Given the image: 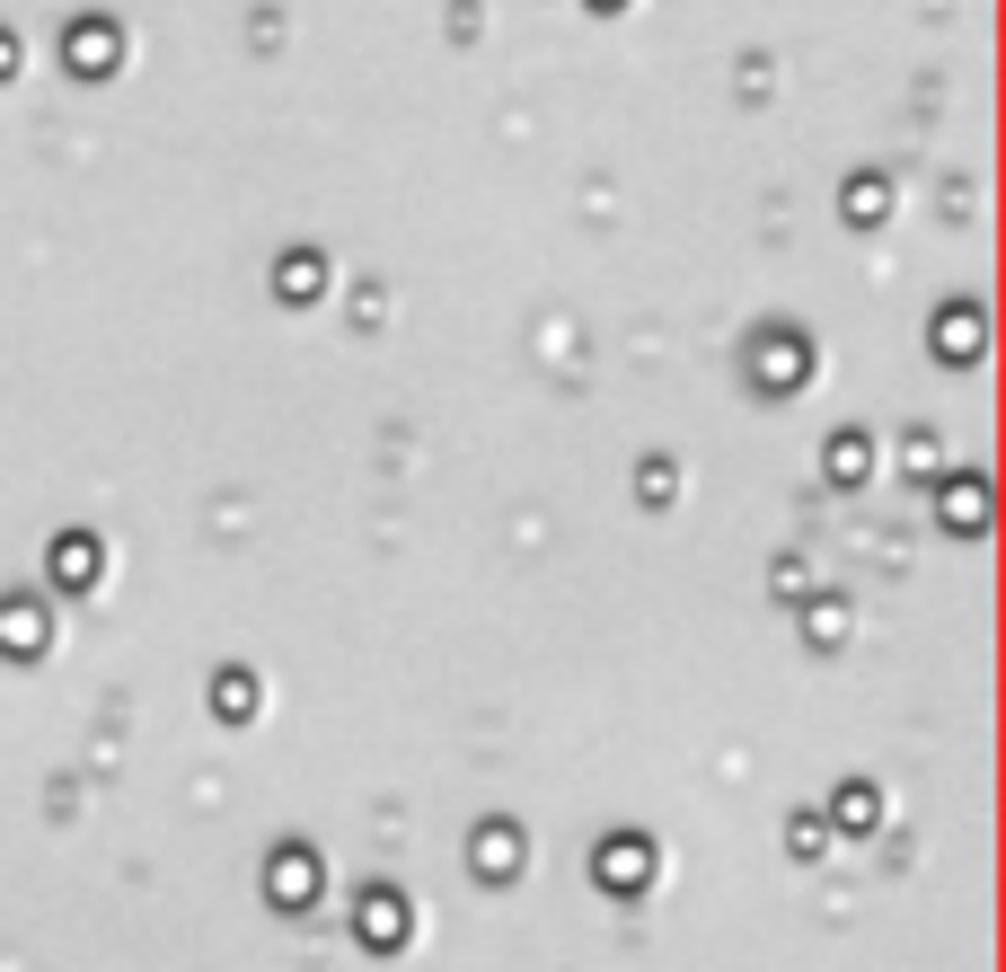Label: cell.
I'll return each instance as SVG.
<instances>
[]
</instances>
